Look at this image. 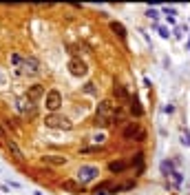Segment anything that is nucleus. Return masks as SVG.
I'll return each instance as SVG.
<instances>
[{"label":"nucleus","mask_w":190,"mask_h":195,"mask_svg":"<svg viewBox=\"0 0 190 195\" xmlns=\"http://www.w3.org/2000/svg\"><path fill=\"white\" fill-rule=\"evenodd\" d=\"M131 113H133V115H137V118L144 113V109H141V104H139V100H137V95H133V98H131Z\"/></svg>","instance_id":"obj_15"},{"label":"nucleus","mask_w":190,"mask_h":195,"mask_svg":"<svg viewBox=\"0 0 190 195\" xmlns=\"http://www.w3.org/2000/svg\"><path fill=\"white\" fill-rule=\"evenodd\" d=\"M159 33H161V38H168L170 33H168V29H166V27H159Z\"/></svg>","instance_id":"obj_23"},{"label":"nucleus","mask_w":190,"mask_h":195,"mask_svg":"<svg viewBox=\"0 0 190 195\" xmlns=\"http://www.w3.org/2000/svg\"><path fill=\"white\" fill-rule=\"evenodd\" d=\"M131 166H137V171L141 173L144 171V153H135L133 160H131Z\"/></svg>","instance_id":"obj_16"},{"label":"nucleus","mask_w":190,"mask_h":195,"mask_svg":"<svg viewBox=\"0 0 190 195\" xmlns=\"http://www.w3.org/2000/svg\"><path fill=\"white\" fill-rule=\"evenodd\" d=\"M0 140H7V135H5V131H2V127H0Z\"/></svg>","instance_id":"obj_24"},{"label":"nucleus","mask_w":190,"mask_h":195,"mask_svg":"<svg viewBox=\"0 0 190 195\" xmlns=\"http://www.w3.org/2000/svg\"><path fill=\"white\" fill-rule=\"evenodd\" d=\"M69 71L73 73V76L82 78V76H86V73H88V67H86L80 58H71V60H69Z\"/></svg>","instance_id":"obj_5"},{"label":"nucleus","mask_w":190,"mask_h":195,"mask_svg":"<svg viewBox=\"0 0 190 195\" xmlns=\"http://www.w3.org/2000/svg\"><path fill=\"white\" fill-rule=\"evenodd\" d=\"M84 91H86L88 95H93V93H95V84H93V82H86V84H84Z\"/></svg>","instance_id":"obj_19"},{"label":"nucleus","mask_w":190,"mask_h":195,"mask_svg":"<svg viewBox=\"0 0 190 195\" xmlns=\"http://www.w3.org/2000/svg\"><path fill=\"white\" fill-rule=\"evenodd\" d=\"M161 173H164V175H173V173H175V171H173V162H168V160L161 162Z\"/></svg>","instance_id":"obj_17"},{"label":"nucleus","mask_w":190,"mask_h":195,"mask_svg":"<svg viewBox=\"0 0 190 195\" xmlns=\"http://www.w3.org/2000/svg\"><path fill=\"white\" fill-rule=\"evenodd\" d=\"M42 162L44 164H53V166H62V164H66V158L64 155H44Z\"/></svg>","instance_id":"obj_13"},{"label":"nucleus","mask_w":190,"mask_h":195,"mask_svg":"<svg viewBox=\"0 0 190 195\" xmlns=\"http://www.w3.org/2000/svg\"><path fill=\"white\" fill-rule=\"evenodd\" d=\"M38 60L36 58H25V60H22V71H25V73H38Z\"/></svg>","instance_id":"obj_10"},{"label":"nucleus","mask_w":190,"mask_h":195,"mask_svg":"<svg viewBox=\"0 0 190 195\" xmlns=\"http://www.w3.org/2000/svg\"><path fill=\"white\" fill-rule=\"evenodd\" d=\"M5 142H7V149L11 151V155H13L18 162H22V160H25V155H22V151H20V146H18L13 140H5Z\"/></svg>","instance_id":"obj_12"},{"label":"nucleus","mask_w":190,"mask_h":195,"mask_svg":"<svg viewBox=\"0 0 190 195\" xmlns=\"http://www.w3.org/2000/svg\"><path fill=\"white\" fill-rule=\"evenodd\" d=\"M42 95H44V87H42V84H33V87L27 89V100H29V102L38 100V98H42Z\"/></svg>","instance_id":"obj_8"},{"label":"nucleus","mask_w":190,"mask_h":195,"mask_svg":"<svg viewBox=\"0 0 190 195\" xmlns=\"http://www.w3.org/2000/svg\"><path fill=\"white\" fill-rule=\"evenodd\" d=\"M102 142H104V135H102V133L93 138V144H102Z\"/></svg>","instance_id":"obj_22"},{"label":"nucleus","mask_w":190,"mask_h":195,"mask_svg":"<svg viewBox=\"0 0 190 195\" xmlns=\"http://www.w3.org/2000/svg\"><path fill=\"white\" fill-rule=\"evenodd\" d=\"M146 16H148V18H153V20H155V18H157V16H159V13H157V9H148V11H146Z\"/></svg>","instance_id":"obj_21"},{"label":"nucleus","mask_w":190,"mask_h":195,"mask_svg":"<svg viewBox=\"0 0 190 195\" xmlns=\"http://www.w3.org/2000/svg\"><path fill=\"white\" fill-rule=\"evenodd\" d=\"M128 166H131V162H126V160H115V162L108 164V171L111 173H124Z\"/></svg>","instance_id":"obj_9"},{"label":"nucleus","mask_w":190,"mask_h":195,"mask_svg":"<svg viewBox=\"0 0 190 195\" xmlns=\"http://www.w3.org/2000/svg\"><path fill=\"white\" fill-rule=\"evenodd\" d=\"M62 107V93L60 91H49V93H46V109H49L51 113H55L58 109Z\"/></svg>","instance_id":"obj_4"},{"label":"nucleus","mask_w":190,"mask_h":195,"mask_svg":"<svg viewBox=\"0 0 190 195\" xmlns=\"http://www.w3.org/2000/svg\"><path fill=\"white\" fill-rule=\"evenodd\" d=\"M44 124L49 127V129H71L73 124L64 118V115H55V113H51V115H46V120H44Z\"/></svg>","instance_id":"obj_3"},{"label":"nucleus","mask_w":190,"mask_h":195,"mask_svg":"<svg viewBox=\"0 0 190 195\" xmlns=\"http://www.w3.org/2000/svg\"><path fill=\"white\" fill-rule=\"evenodd\" d=\"M11 62H13V64H16V67H18V69H20V67H22V58H20V56H18V53H11Z\"/></svg>","instance_id":"obj_18"},{"label":"nucleus","mask_w":190,"mask_h":195,"mask_svg":"<svg viewBox=\"0 0 190 195\" xmlns=\"http://www.w3.org/2000/svg\"><path fill=\"white\" fill-rule=\"evenodd\" d=\"M139 133H141V129H139L137 122H126V127L122 129V138H124L126 142L137 140V135H139Z\"/></svg>","instance_id":"obj_6"},{"label":"nucleus","mask_w":190,"mask_h":195,"mask_svg":"<svg viewBox=\"0 0 190 195\" xmlns=\"http://www.w3.org/2000/svg\"><path fill=\"white\" fill-rule=\"evenodd\" d=\"M97 175H100V168H97V166H80V171H78V182H80V184H88V182H93Z\"/></svg>","instance_id":"obj_2"},{"label":"nucleus","mask_w":190,"mask_h":195,"mask_svg":"<svg viewBox=\"0 0 190 195\" xmlns=\"http://www.w3.org/2000/svg\"><path fill=\"white\" fill-rule=\"evenodd\" d=\"M36 195H44V193H40V191H36Z\"/></svg>","instance_id":"obj_26"},{"label":"nucleus","mask_w":190,"mask_h":195,"mask_svg":"<svg viewBox=\"0 0 190 195\" xmlns=\"http://www.w3.org/2000/svg\"><path fill=\"white\" fill-rule=\"evenodd\" d=\"M188 49H190V40H188Z\"/></svg>","instance_id":"obj_27"},{"label":"nucleus","mask_w":190,"mask_h":195,"mask_svg":"<svg viewBox=\"0 0 190 195\" xmlns=\"http://www.w3.org/2000/svg\"><path fill=\"white\" fill-rule=\"evenodd\" d=\"M62 188L64 191H69V193H84V184H80V182H75V180H64L62 182Z\"/></svg>","instance_id":"obj_7"},{"label":"nucleus","mask_w":190,"mask_h":195,"mask_svg":"<svg viewBox=\"0 0 190 195\" xmlns=\"http://www.w3.org/2000/svg\"><path fill=\"white\" fill-rule=\"evenodd\" d=\"M113 93H115V98H117L120 102H131V98H128V91H126L122 84H117V82H115V87H113Z\"/></svg>","instance_id":"obj_11"},{"label":"nucleus","mask_w":190,"mask_h":195,"mask_svg":"<svg viewBox=\"0 0 190 195\" xmlns=\"http://www.w3.org/2000/svg\"><path fill=\"white\" fill-rule=\"evenodd\" d=\"M111 29H113V33L120 38V40H126V29H124L122 22H111Z\"/></svg>","instance_id":"obj_14"},{"label":"nucleus","mask_w":190,"mask_h":195,"mask_svg":"<svg viewBox=\"0 0 190 195\" xmlns=\"http://www.w3.org/2000/svg\"><path fill=\"white\" fill-rule=\"evenodd\" d=\"M95 195H111V193H95Z\"/></svg>","instance_id":"obj_25"},{"label":"nucleus","mask_w":190,"mask_h":195,"mask_svg":"<svg viewBox=\"0 0 190 195\" xmlns=\"http://www.w3.org/2000/svg\"><path fill=\"white\" fill-rule=\"evenodd\" d=\"M181 144H186V146H190V133H186V131H181Z\"/></svg>","instance_id":"obj_20"},{"label":"nucleus","mask_w":190,"mask_h":195,"mask_svg":"<svg viewBox=\"0 0 190 195\" xmlns=\"http://www.w3.org/2000/svg\"><path fill=\"white\" fill-rule=\"evenodd\" d=\"M113 115H115V104L111 100H102L97 104V113H95V127H108L111 122H113Z\"/></svg>","instance_id":"obj_1"}]
</instances>
